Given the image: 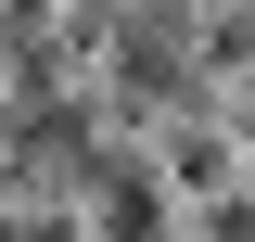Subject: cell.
Here are the masks:
<instances>
[{
	"instance_id": "1",
	"label": "cell",
	"mask_w": 255,
	"mask_h": 242,
	"mask_svg": "<svg viewBox=\"0 0 255 242\" xmlns=\"http://www.w3.org/2000/svg\"><path fill=\"white\" fill-rule=\"evenodd\" d=\"M77 242H179V191L153 153H90L77 166Z\"/></svg>"
}]
</instances>
